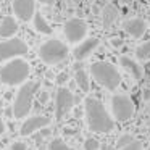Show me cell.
Here are the masks:
<instances>
[{"mask_svg": "<svg viewBox=\"0 0 150 150\" xmlns=\"http://www.w3.org/2000/svg\"><path fill=\"white\" fill-rule=\"evenodd\" d=\"M84 111H86V118H87V126L92 132L105 134L113 131V120L97 98L92 97L86 98Z\"/></svg>", "mask_w": 150, "mask_h": 150, "instance_id": "6da1fadb", "label": "cell"}, {"mask_svg": "<svg viewBox=\"0 0 150 150\" xmlns=\"http://www.w3.org/2000/svg\"><path fill=\"white\" fill-rule=\"evenodd\" d=\"M29 76V65L21 58L5 63L0 69V82L5 86H23Z\"/></svg>", "mask_w": 150, "mask_h": 150, "instance_id": "7a4b0ae2", "label": "cell"}, {"mask_svg": "<svg viewBox=\"0 0 150 150\" xmlns=\"http://www.w3.org/2000/svg\"><path fill=\"white\" fill-rule=\"evenodd\" d=\"M39 81H31V82H24L20 87L16 97L13 100V116L16 120L28 116L33 107V98L36 95V92L39 91Z\"/></svg>", "mask_w": 150, "mask_h": 150, "instance_id": "3957f363", "label": "cell"}, {"mask_svg": "<svg viewBox=\"0 0 150 150\" xmlns=\"http://www.w3.org/2000/svg\"><path fill=\"white\" fill-rule=\"evenodd\" d=\"M91 74L100 86L108 91H115L121 84V74L111 63L108 62H95L91 65Z\"/></svg>", "mask_w": 150, "mask_h": 150, "instance_id": "277c9868", "label": "cell"}, {"mask_svg": "<svg viewBox=\"0 0 150 150\" xmlns=\"http://www.w3.org/2000/svg\"><path fill=\"white\" fill-rule=\"evenodd\" d=\"M68 53H69L68 45L58 39H49L45 42H42L39 47V57L47 65L62 63L63 60H66Z\"/></svg>", "mask_w": 150, "mask_h": 150, "instance_id": "5b68a950", "label": "cell"}, {"mask_svg": "<svg viewBox=\"0 0 150 150\" xmlns=\"http://www.w3.org/2000/svg\"><path fill=\"white\" fill-rule=\"evenodd\" d=\"M28 45L24 40L18 39V37H11V39H5L4 42H0V63L8 62L11 58H20V57L28 53Z\"/></svg>", "mask_w": 150, "mask_h": 150, "instance_id": "8992f818", "label": "cell"}, {"mask_svg": "<svg viewBox=\"0 0 150 150\" xmlns=\"http://www.w3.org/2000/svg\"><path fill=\"white\" fill-rule=\"evenodd\" d=\"M78 102V97L73 95V92L66 87H60L57 91V98H55V118L57 121H63L66 115L69 113L74 103Z\"/></svg>", "mask_w": 150, "mask_h": 150, "instance_id": "52a82bcc", "label": "cell"}, {"mask_svg": "<svg viewBox=\"0 0 150 150\" xmlns=\"http://www.w3.org/2000/svg\"><path fill=\"white\" fill-rule=\"evenodd\" d=\"M111 111L118 121H127L134 116V103L127 95H113L111 97Z\"/></svg>", "mask_w": 150, "mask_h": 150, "instance_id": "ba28073f", "label": "cell"}, {"mask_svg": "<svg viewBox=\"0 0 150 150\" xmlns=\"http://www.w3.org/2000/svg\"><path fill=\"white\" fill-rule=\"evenodd\" d=\"M87 29H89L87 23L84 20H81V18H69L65 23V26H63V34H65L68 42L76 44V42H81L86 37Z\"/></svg>", "mask_w": 150, "mask_h": 150, "instance_id": "9c48e42d", "label": "cell"}, {"mask_svg": "<svg viewBox=\"0 0 150 150\" xmlns=\"http://www.w3.org/2000/svg\"><path fill=\"white\" fill-rule=\"evenodd\" d=\"M15 16L23 23H28L36 15V2L34 0H13Z\"/></svg>", "mask_w": 150, "mask_h": 150, "instance_id": "30bf717a", "label": "cell"}, {"mask_svg": "<svg viewBox=\"0 0 150 150\" xmlns=\"http://www.w3.org/2000/svg\"><path fill=\"white\" fill-rule=\"evenodd\" d=\"M49 118L47 116H33V118H28L26 121H24L23 124H21V136H31V134L37 132V131L44 129L45 126H49Z\"/></svg>", "mask_w": 150, "mask_h": 150, "instance_id": "8fae6325", "label": "cell"}, {"mask_svg": "<svg viewBox=\"0 0 150 150\" xmlns=\"http://www.w3.org/2000/svg\"><path fill=\"white\" fill-rule=\"evenodd\" d=\"M98 45H100V40L95 39V37H89V39L82 40V42L76 47L73 55H74V58L78 60V62H84L91 53L95 52V49H97Z\"/></svg>", "mask_w": 150, "mask_h": 150, "instance_id": "7c38bea8", "label": "cell"}, {"mask_svg": "<svg viewBox=\"0 0 150 150\" xmlns=\"http://www.w3.org/2000/svg\"><path fill=\"white\" fill-rule=\"evenodd\" d=\"M123 29L126 31L131 37L139 39V37H142L144 34H145L147 23L142 20V18H131V20H127L126 23L123 24Z\"/></svg>", "mask_w": 150, "mask_h": 150, "instance_id": "4fadbf2b", "label": "cell"}, {"mask_svg": "<svg viewBox=\"0 0 150 150\" xmlns=\"http://www.w3.org/2000/svg\"><path fill=\"white\" fill-rule=\"evenodd\" d=\"M120 65L124 68V71L129 73L131 76H132L136 81H140V79L144 78V69L142 66L139 65V63L136 62V60H132L131 57L127 55H121L120 57Z\"/></svg>", "mask_w": 150, "mask_h": 150, "instance_id": "5bb4252c", "label": "cell"}, {"mask_svg": "<svg viewBox=\"0 0 150 150\" xmlns=\"http://www.w3.org/2000/svg\"><path fill=\"white\" fill-rule=\"evenodd\" d=\"M118 16H120V11H118L116 5L113 4H107L102 8V24H103L105 29H110L115 23H116Z\"/></svg>", "mask_w": 150, "mask_h": 150, "instance_id": "9a60e30c", "label": "cell"}, {"mask_svg": "<svg viewBox=\"0 0 150 150\" xmlns=\"http://www.w3.org/2000/svg\"><path fill=\"white\" fill-rule=\"evenodd\" d=\"M18 31V23L15 18L11 16H5L0 23V37H4V39H11L13 34H16Z\"/></svg>", "mask_w": 150, "mask_h": 150, "instance_id": "2e32d148", "label": "cell"}, {"mask_svg": "<svg viewBox=\"0 0 150 150\" xmlns=\"http://www.w3.org/2000/svg\"><path fill=\"white\" fill-rule=\"evenodd\" d=\"M33 26H34V29H36L39 34H45V36L53 34L52 26H50V24L47 23L45 18H44L40 13H37V11H36V15H34V18H33Z\"/></svg>", "mask_w": 150, "mask_h": 150, "instance_id": "e0dca14e", "label": "cell"}, {"mask_svg": "<svg viewBox=\"0 0 150 150\" xmlns=\"http://www.w3.org/2000/svg\"><path fill=\"white\" fill-rule=\"evenodd\" d=\"M74 81L82 92L91 91V82H89V76H87V73H86V69H79V71L74 73Z\"/></svg>", "mask_w": 150, "mask_h": 150, "instance_id": "ac0fdd59", "label": "cell"}, {"mask_svg": "<svg viewBox=\"0 0 150 150\" xmlns=\"http://www.w3.org/2000/svg\"><path fill=\"white\" fill-rule=\"evenodd\" d=\"M136 57L139 60H149L150 58V40L140 44L139 47L136 49Z\"/></svg>", "mask_w": 150, "mask_h": 150, "instance_id": "d6986e66", "label": "cell"}, {"mask_svg": "<svg viewBox=\"0 0 150 150\" xmlns=\"http://www.w3.org/2000/svg\"><path fill=\"white\" fill-rule=\"evenodd\" d=\"M49 150H73L63 139H53L49 144Z\"/></svg>", "mask_w": 150, "mask_h": 150, "instance_id": "ffe728a7", "label": "cell"}, {"mask_svg": "<svg viewBox=\"0 0 150 150\" xmlns=\"http://www.w3.org/2000/svg\"><path fill=\"white\" fill-rule=\"evenodd\" d=\"M134 137L131 136V134H123V136H120L118 137V140H116V149H126L127 145H131V144L134 142Z\"/></svg>", "mask_w": 150, "mask_h": 150, "instance_id": "44dd1931", "label": "cell"}, {"mask_svg": "<svg viewBox=\"0 0 150 150\" xmlns=\"http://www.w3.org/2000/svg\"><path fill=\"white\" fill-rule=\"evenodd\" d=\"M98 147H100V144H98L97 139H94V137H89V139H86V142H84V150H98Z\"/></svg>", "mask_w": 150, "mask_h": 150, "instance_id": "7402d4cb", "label": "cell"}, {"mask_svg": "<svg viewBox=\"0 0 150 150\" xmlns=\"http://www.w3.org/2000/svg\"><path fill=\"white\" fill-rule=\"evenodd\" d=\"M68 79H69V74H68V73H60V74L57 76L55 82H57L58 86H65L66 82H68Z\"/></svg>", "mask_w": 150, "mask_h": 150, "instance_id": "603a6c76", "label": "cell"}, {"mask_svg": "<svg viewBox=\"0 0 150 150\" xmlns=\"http://www.w3.org/2000/svg\"><path fill=\"white\" fill-rule=\"evenodd\" d=\"M10 150H28V145H26V142H23V140H16V142L11 144Z\"/></svg>", "mask_w": 150, "mask_h": 150, "instance_id": "cb8c5ba5", "label": "cell"}, {"mask_svg": "<svg viewBox=\"0 0 150 150\" xmlns=\"http://www.w3.org/2000/svg\"><path fill=\"white\" fill-rule=\"evenodd\" d=\"M123 44H124V40L120 39V37H111V39H110V45L115 47V49H120V47H123Z\"/></svg>", "mask_w": 150, "mask_h": 150, "instance_id": "d4e9b609", "label": "cell"}, {"mask_svg": "<svg viewBox=\"0 0 150 150\" xmlns=\"http://www.w3.org/2000/svg\"><path fill=\"white\" fill-rule=\"evenodd\" d=\"M121 150H142V144L139 140H134L131 145H127L126 149H121Z\"/></svg>", "mask_w": 150, "mask_h": 150, "instance_id": "484cf974", "label": "cell"}, {"mask_svg": "<svg viewBox=\"0 0 150 150\" xmlns=\"http://www.w3.org/2000/svg\"><path fill=\"white\" fill-rule=\"evenodd\" d=\"M142 97H144V100H147V102L150 100V87H145V89H144Z\"/></svg>", "mask_w": 150, "mask_h": 150, "instance_id": "4316f807", "label": "cell"}, {"mask_svg": "<svg viewBox=\"0 0 150 150\" xmlns=\"http://www.w3.org/2000/svg\"><path fill=\"white\" fill-rule=\"evenodd\" d=\"M39 100H40V103H45V102L49 100V94H47V92H42V94L39 95Z\"/></svg>", "mask_w": 150, "mask_h": 150, "instance_id": "83f0119b", "label": "cell"}, {"mask_svg": "<svg viewBox=\"0 0 150 150\" xmlns=\"http://www.w3.org/2000/svg\"><path fill=\"white\" fill-rule=\"evenodd\" d=\"M4 132H5V123H4V120L0 118V136H2Z\"/></svg>", "mask_w": 150, "mask_h": 150, "instance_id": "f1b7e54d", "label": "cell"}, {"mask_svg": "<svg viewBox=\"0 0 150 150\" xmlns=\"http://www.w3.org/2000/svg\"><path fill=\"white\" fill-rule=\"evenodd\" d=\"M74 69H76V71L82 69V62H78V63H76V65H74Z\"/></svg>", "mask_w": 150, "mask_h": 150, "instance_id": "f546056e", "label": "cell"}, {"mask_svg": "<svg viewBox=\"0 0 150 150\" xmlns=\"http://www.w3.org/2000/svg\"><path fill=\"white\" fill-rule=\"evenodd\" d=\"M120 2L123 5H127V7H129V5H132V0H120Z\"/></svg>", "mask_w": 150, "mask_h": 150, "instance_id": "4dcf8cb0", "label": "cell"}, {"mask_svg": "<svg viewBox=\"0 0 150 150\" xmlns=\"http://www.w3.org/2000/svg\"><path fill=\"white\" fill-rule=\"evenodd\" d=\"M40 4H44V5H52L53 4V0H39Z\"/></svg>", "mask_w": 150, "mask_h": 150, "instance_id": "1f68e13d", "label": "cell"}, {"mask_svg": "<svg viewBox=\"0 0 150 150\" xmlns=\"http://www.w3.org/2000/svg\"><path fill=\"white\" fill-rule=\"evenodd\" d=\"M147 2H150V0H147Z\"/></svg>", "mask_w": 150, "mask_h": 150, "instance_id": "d6a6232c", "label": "cell"}, {"mask_svg": "<svg viewBox=\"0 0 150 150\" xmlns=\"http://www.w3.org/2000/svg\"><path fill=\"white\" fill-rule=\"evenodd\" d=\"M149 150H150V147H149Z\"/></svg>", "mask_w": 150, "mask_h": 150, "instance_id": "836d02e7", "label": "cell"}]
</instances>
